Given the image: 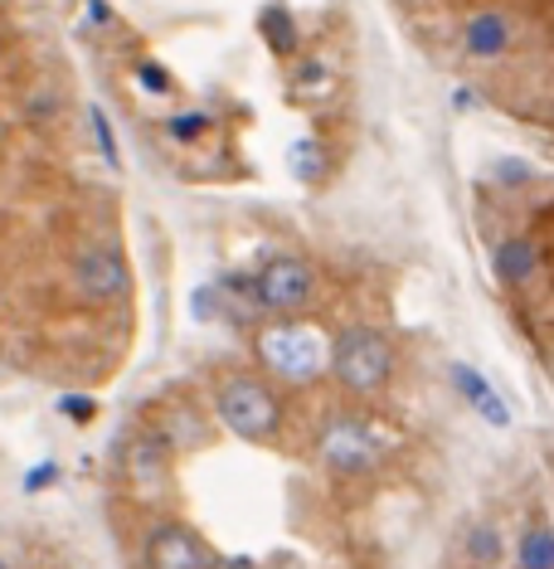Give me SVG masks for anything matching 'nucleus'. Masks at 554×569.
<instances>
[{"label":"nucleus","mask_w":554,"mask_h":569,"mask_svg":"<svg viewBox=\"0 0 554 569\" xmlns=\"http://www.w3.org/2000/svg\"><path fill=\"white\" fill-rule=\"evenodd\" d=\"M258 356L273 375L302 384L321 370V336L302 332V326H273V332L258 336Z\"/></svg>","instance_id":"5"},{"label":"nucleus","mask_w":554,"mask_h":569,"mask_svg":"<svg viewBox=\"0 0 554 569\" xmlns=\"http://www.w3.org/2000/svg\"><path fill=\"white\" fill-rule=\"evenodd\" d=\"M316 453H321V462L336 477H365L384 458V434H375L360 419H331L321 428V438H316Z\"/></svg>","instance_id":"2"},{"label":"nucleus","mask_w":554,"mask_h":569,"mask_svg":"<svg viewBox=\"0 0 554 569\" xmlns=\"http://www.w3.org/2000/svg\"><path fill=\"white\" fill-rule=\"evenodd\" d=\"M0 569H10V565H5V555H0Z\"/></svg>","instance_id":"19"},{"label":"nucleus","mask_w":554,"mask_h":569,"mask_svg":"<svg viewBox=\"0 0 554 569\" xmlns=\"http://www.w3.org/2000/svg\"><path fill=\"white\" fill-rule=\"evenodd\" d=\"M389 366H394V356H389V346H384V336L365 332V326L346 332L341 341H336V350H331L336 380H341L346 390H355V394L380 390V384L389 380Z\"/></svg>","instance_id":"3"},{"label":"nucleus","mask_w":554,"mask_h":569,"mask_svg":"<svg viewBox=\"0 0 554 569\" xmlns=\"http://www.w3.org/2000/svg\"><path fill=\"white\" fill-rule=\"evenodd\" d=\"M263 34H268V44H273V54H292V44H297L292 15H287L282 5H268V10H263Z\"/></svg>","instance_id":"13"},{"label":"nucleus","mask_w":554,"mask_h":569,"mask_svg":"<svg viewBox=\"0 0 554 569\" xmlns=\"http://www.w3.org/2000/svg\"><path fill=\"white\" fill-rule=\"evenodd\" d=\"M210 550L180 521H161V526L146 536V569H210Z\"/></svg>","instance_id":"7"},{"label":"nucleus","mask_w":554,"mask_h":569,"mask_svg":"<svg viewBox=\"0 0 554 569\" xmlns=\"http://www.w3.org/2000/svg\"><path fill=\"white\" fill-rule=\"evenodd\" d=\"M210 569H258V560H248V555H219Z\"/></svg>","instance_id":"18"},{"label":"nucleus","mask_w":554,"mask_h":569,"mask_svg":"<svg viewBox=\"0 0 554 569\" xmlns=\"http://www.w3.org/2000/svg\"><path fill=\"white\" fill-rule=\"evenodd\" d=\"M137 78H142L146 88H151V93H166V88H171V78H166L156 64H142V68H137Z\"/></svg>","instance_id":"17"},{"label":"nucleus","mask_w":554,"mask_h":569,"mask_svg":"<svg viewBox=\"0 0 554 569\" xmlns=\"http://www.w3.org/2000/svg\"><path fill=\"white\" fill-rule=\"evenodd\" d=\"M491 268H496V278H501V288H525L540 268V254L530 238H506V244H496Z\"/></svg>","instance_id":"9"},{"label":"nucleus","mask_w":554,"mask_h":569,"mask_svg":"<svg viewBox=\"0 0 554 569\" xmlns=\"http://www.w3.org/2000/svg\"><path fill=\"white\" fill-rule=\"evenodd\" d=\"M452 384H457V390H462L472 404L482 409V419H486V424H506V404L496 400V394H491V384H486V380H482V375L472 370V366H452Z\"/></svg>","instance_id":"12"},{"label":"nucleus","mask_w":554,"mask_h":569,"mask_svg":"<svg viewBox=\"0 0 554 569\" xmlns=\"http://www.w3.org/2000/svg\"><path fill=\"white\" fill-rule=\"evenodd\" d=\"M511 40H516V20L506 15V10H477V15H467V25H462V49L482 64L501 59V54L511 49Z\"/></svg>","instance_id":"8"},{"label":"nucleus","mask_w":554,"mask_h":569,"mask_svg":"<svg viewBox=\"0 0 554 569\" xmlns=\"http://www.w3.org/2000/svg\"><path fill=\"white\" fill-rule=\"evenodd\" d=\"M161 434H166V443H171V448H180V443H205V424H200L190 409H176V414L166 419Z\"/></svg>","instance_id":"14"},{"label":"nucleus","mask_w":554,"mask_h":569,"mask_svg":"<svg viewBox=\"0 0 554 569\" xmlns=\"http://www.w3.org/2000/svg\"><path fill=\"white\" fill-rule=\"evenodd\" d=\"M205 127H210V118L205 112H180V118H171V136L176 142H195V136H205Z\"/></svg>","instance_id":"16"},{"label":"nucleus","mask_w":554,"mask_h":569,"mask_svg":"<svg viewBox=\"0 0 554 569\" xmlns=\"http://www.w3.org/2000/svg\"><path fill=\"white\" fill-rule=\"evenodd\" d=\"M117 468H122V477H127L132 492L161 497L166 487H171V443H166L161 428H142V434H132L127 443H122Z\"/></svg>","instance_id":"4"},{"label":"nucleus","mask_w":554,"mask_h":569,"mask_svg":"<svg viewBox=\"0 0 554 569\" xmlns=\"http://www.w3.org/2000/svg\"><path fill=\"white\" fill-rule=\"evenodd\" d=\"M462 555H467L477 569H496L506 560V536L496 521H472L467 536H462Z\"/></svg>","instance_id":"10"},{"label":"nucleus","mask_w":554,"mask_h":569,"mask_svg":"<svg viewBox=\"0 0 554 569\" xmlns=\"http://www.w3.org/2000/svg\"><path fill=\"white\" fill-rule=\"evenodd\" d=\"M516 569H554V526L530 521L516 540Z\"/></svg>","instance_id":"11"},{"label":"nucleus","mask_w":554,"mask_h":569,"mask_svg":"<svg viewBox=\"0 0 554 569\" xmlns=\"http://www.w3.org/2000/svg\"><path fill=\"white\" fill-rule=\"evenodd\" d=\"M219 419L229 434H239L244 443H263L278 434L282 424V404L273 400V390L258 380H248V375H239V380H229L219 390Z\"/></svg>","instance_id":"1"},{"label":"nucleus","mask_w":554,"mask_h":569,"mask_svg":"<svg viewBox=\"0 0 554 569\" xmlns=\"http://www.w3.org/2000/svg\"><path fill=\"white\" fill-rule=\"evenodd\" d=\"M287 166L297 170L302 180H321L326 176V156H321V146H316V142H297V146H292Z\"/></svg>","instance_id":"15"},{"label":"nucleus","mask_w":554,"mask_h":569,"mask_svg":"<svg viewBox=\"0 0 554 569\" xmlns=\"http://www.w3.org/2000/svg\"><path fill=\"white\" fill-rule=\"evenodd\" d=\"M312 288L316 278L307 258H273L268 268H258V302L268 312H297V306H307Z\"/></svg>","instance_id":"6"}]
</instances>
